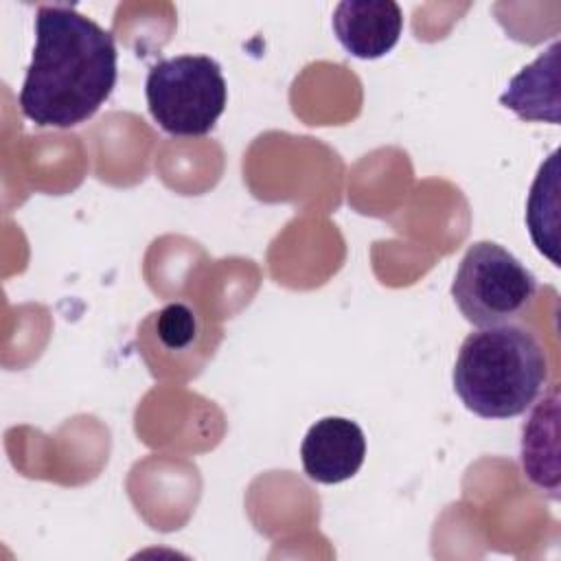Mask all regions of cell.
<instances>
[{"label": "cell", "mask_w": 561, "mask_h": 561, "mask_svg": "<svg viewBox=\"0 0 561 561\" xmlns=\"http://www.w3.org/2000/svg\"><path fill=\"white\" fill-rule=\"evenodd\" d=\"M151 118L171 136H206L226 110L228 88L208 55H178L151 66L145 81Z\"/></svg>", "instance_id": "obj_3"}, {"label": "cell", "mask_w": 561, "mask_h": 561, "mask_svg": "<svg viewBox=\"0 0 561 561\" xmlns=\"http://www.w3.org/2000/svg\"><path fill=\"white\" fill-rule=\"evenodd\" d=\"M333 33L357 59L390 53L403 31V13L392 0H344L333 11Z\"/></svg>", "instance_id": "obj_6"}, {"label": "cell", "mask_w": 561, "mask_h": 561, "mask_svg": "<svg viewBox=\"0 0 561 561\" xmlns=\"http://www.w3.org/2000/svg\"><path fill=\"white\" fill-rule=\"evenodd\" d=\"M364 458L366 436L355 421L344 416L316 421L300 445L302 469L320 484H337L353 478Z\"/></svg>", "instance_id": "obj_5"}, {"label": "cell", "mask_w": 561, "mask_h": 561, "mask_svg": "<svg viewBox=\"0 0 561 561\" xmlns=\"http://www.w3.org/2000/svg\"><path fill=\"white\" fill-rule=\"evenodd\" d=\"M454 390L482 419L524 414L548 381L541 342L524 327L495 324L469 333L454 364Z\"/></svg>", "instance_id": "obj_2"}, {"label": "cell", "mask_w": 561, "mask_h": 561, "mask_svg": "<svg viewBox=\"0 0 561 561\" xmlns=\"http://www.w3.org/2000/svg\"><path fill=\"white\" fill-rule=\"evenodd\" d=\"M535 294V274L493 241L471 243L451 283V298L458 311L480 329L515 320L530 307Z\"/></svg>", "instance_id": "obj_4"}, {"label": "cell", "mask_w": 561, "mask_h": 561, "mask_svg": "<svg viewBox=\"0 0 561 561\" xmlns=\"http://www.w3.org/2000/svg\"><path fill=\"white\" fill-rule=\"evenodd\" d=\"M138 333L145 346L158 344L162 353H178L180 357L204 346L208 340L204 320L186 302H169L153 311Z\"/></svg>", "instance_id": "obj_8"}, {"label": "cell", "mask_w": 561, "mask_h": 561, "mask_svg": "<svg viewBox=\"0 0 561 561\" xmlns=\"http://www.w3.org/2000/svg\"><path fill=\"white\" fill-rule=\"evenodd\" d=\"M116 44L110 31L68 4L35 13V48L20 90L22 114L37 127L85 123L116 85Z\"/></svg>", "instance_id": "obj_1"}, {"label": "cell", "mask_w": 561, "mask_h": 561, "mask_svg": "<svg viewBox=\"0 0 561 561\" xmlns=\"http://www.w3.org/2000/svg\"><path fill=\"white\" fill-rule=\"evenodd\" d=\"M559 50L561 44L554 42L533 64L524 66L500 94V103L513 110L522 121H543L559 125Z\"/></svg>", "instance_id": "obj_7"}]
</instances>
